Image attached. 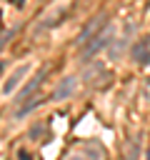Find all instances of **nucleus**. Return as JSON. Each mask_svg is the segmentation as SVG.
<instances>
[{"instance_id":"nucleus-1","label":"nucleus","mask_w":150,"mask_h":160,"mask_svg":"<svg viewBox=\"0 0 150 160\" xmlns=\"http://www.w3.org/2000/svg\"><path fill=\"white\" fill-rule=\"evenodd\" d=\"M110 42H112V28H105L100 35H95L92 40H88L85 45H80V58H82V62H88L90 58H95L102 48H110Z\"/></svg>"},{"instance_id":"nucleus-2","label":"nucleus","mask_w":150,"mask_h":160,"mask_svg":"<svg viewBox=\"0 0 150 160\" xmlns=\"http://www.w3.org/2000/svg\"><path fill=\"white\" fill-rule=\"evenodd\" d=\"M102 28H108V15H105V12H100L98 18H92V20L80 30V35H78L75 45H85L88 40H92L95 35H100V30H102Z\"/></svg>"},{"instance_id":"nucleus-3","label":"nucleus","mask_w":150,"mask_h":160,"mask_svg":"<svg viewBox=\"0 0 150 160\" xmlns=\"http://www.w3.org/2000/svg\"><path fill=\"white\" fill-rule=\"evenodd\" d=\"M130 60L138 65H150V35H142L130 45Z\"/></svg>"},{"instance_id":"nucleus-4","label":"nucleus","mask_w":150,"mask_h":160,"mask_svg":"<svg viewBox=\"0 0 150 160\" xmlns=\"http://www.w3.org/2000/svg\"><path fill=\"white\" fill-rule=\"evenodd\" d=\"M45 75H48V68H42V70H40V72H38V75H35V78H32V80H30V82H28V85L20 90V92H18V98H15L12 102H15V105H22V102H25L30 95H35V92H38V88L42 85Z\"/></svg>"},{"instance_id":"nucleus-5","label":"nucleus","mask_w":150,"mask_h":160,"mask_svg":"<svg viewBox=\"0 0 150 160\" xmlns=\"http://www.w3.org/2000/svg\"><path fill=\"white\" fill-rule=\"evenodd\" d=\"M75 88H78V78H62L60 82H58V88L52 90V100H68L72 92H75Z\"/></svg>"},{"instance_id":"nucleus-6","label":"nucleus","mask_w":150,"mask_h":160,"mask_svg":"<svg viewBox=\"0 0 150 160\" xmlns=\"http://www.w3.org/2000/svg\"><path fill=\"white\" fill-rule=\"evenodd\" d=\"M28 72H30V65H20V68H15V72H12V75L2 82V92H5V95H10V92L20 85V80H22Z\"/></svg>"},{"instance_id":"nucleus-7","label":"nucleus","mask_w":150,"mask_h":160,"mask_svg":"<svg viewBox=\"0 0 150 160\" xmlns=\"http://www.w3.org/2000/svg\"><path fill=\"white\" fill-rule=\"evenodd\" d=\"M42 102H45V98H35L32 102H30V100H25L22 105H18V110H15V118H25V115H30V112H32L35 108H40Z\"/></svg>"},{"instance_id":"nucleus-8","label":"nucleus","mask_w":150,"mask_h":160,"mask_svg":"<svg viewBox=\"0 0 150 160\" xmlns=\"http://www.w3.org/2000/svg\"><path fill=\"white\" fill-rule=\"evenodd\" d=\"M45 130H48V125H45V122H38V125H32V128H30L28 138H30V140H38V142H48L50 138L45 135Z\"/></svg>"},{"instance_id":"nucleus-9","label":"nucleus","mask_w":150,"mask_h":160,"mask_svg":"<svg viewBox=\"0 0 150 160\" xmlns=\"http://www.w3.org/2000/svg\"><path fill=\"white\" fill-rule=\"evenodd\" d=\"M85 155H88L90 160H105V150H102V145H98V142H88V145H85Z\"/></svg>"},{"instance_id":"nucleus-10","label":"nucleus","mask_w":150,"mask_h":160,"mask_svg":"<svg viewBox=\"0 0 150 160\" xmlns=\"http://www.w3.org/2000/svg\"><path fill=\"white\" fill-rule=\"evenodd\" d=\"M110 45H112V50H110V60H115V58L120 55V50L125 48V38H120V40H112Z\"/></svg>"},{"instance_id":"nucleus-11","label":"nucleus","mask_w":150,"mask_h":160,"mask_svg":"<svg viewBox=\"0 0 150 160\" xmlns=\"http://www.w3.org/2000/svg\"><path fill=\"white\" fill-rule=\"evenodd\" d=\"M138 150H140V145H138V140H132L125 150V160H138Z\"/></svg>"},{"instance_id":"nucleus-12","label":"nucleus","mask_w":150,"mask_h":160,"mask_svg":"<svg viewBox=\"0 0 150 160\" xmlns=\"http://www.w3.org/2000/svg\"><path fill=\"white\" fill-rule=\"evenodd\" d=\"M18 160H32V152H28L25 148H20L18 150Z\"/></svg>"},{"instance_id":"nucleus-13","label":"nucleus","mask_w":150,"mask_h":160,"mask_svg":"<svg viewBox=\"0 0 150 160\" xmlns=\"http://www.w3.org/2000/svg\"><path fill=\"white\" fill-rule=\"evenodd\" d=\"M12 35H15V30H10V32H5V35H0V50H2L5 45H8V40H10Z\"/></svg>"},{"instance_id":"nucleus-14","label":"nucleus","mask_w":150,"mask_h":160,"mask_svg":"<svg viewBox=\"0 0 150 160\" xmlns=\"http://www.w3.org/2000/svg\"><path fill=\"white\" fill-rule=\"evenodd\" d=\"M145 160H150V148H148V152H145Z\"/></svg>"},{"instance_id":"nucleus-15","label":"nucleus","mask_w":150,"mask_h":160,"mask_svg":"<svg viewBox=\"0 0 150 160\" xmlns=\"http://www.w3.org/2000/svg\"><path fill=\"white\" fill-rule=\"evenodd\" d=\"M2 68H5V62H0V72H2Z\"/></svg>"},{"instance_id":"nucleus-16","label":"nucleus","mask_w":150,"mask_h":160,"mask_svg":"<svg viewBox=\"0 0 150 160\" xmlns=\"http://www.w3.org/2000/svg\"><path fill=\"white\" fill-rule=\"evenodd\" d=\"M72 160H80V158H72Z\"/></svg>"}]
</instances>
